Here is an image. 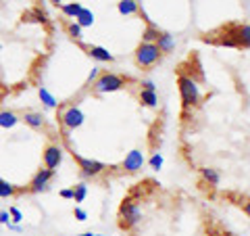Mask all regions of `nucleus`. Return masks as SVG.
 I'll return each mask as SVG.
<instances>
[{
    "label": "nucleus",
    "instance_id": "nucleus-1",
    "mask_svg": "<svg viewBox=\"0 0 250 236\" xmlns=\"http://www.w3.org/2000/svg\"><path fill=\"white\" fill-rule=\"evenodd\" d=\"M140 222H142V209H140L138 203L127 196V199H123L121 207H119V224L123 230H131V228H136Z\"/></svg>",
    "mask_w": 250,
    "mask_h": 236
},
{
    "label": "nucleus",
    "instance_id": "nucleus-2",
    "mask_svg": "<svg viewBox=\"0 0 250 236\" xmlns=\"http://www.w3.org/2000/svg\"><path fill=\"white\" fill-rule=\"evenodd\" d=\"M177 86H179V96H182V105L184 109L196 107L200 100V88L196 80H192L190 75H179L177 77Z\"/></svg>",
    "mask_w": 250,
    "mask_h": 236
},
{
    "label": "nucleus",
    "instance_id": "nucleus-3",
    "mask_svg": "<svg viewBox=\"0 0 250 236\" xmlns=\"http://www.w3.org/2000/svg\"><path fill=\"white\" fill-rule=\"evenodd\" d=\"M161 50H159V46L156 44H148V42H140V46L136 48V63H138V67H142V69H150L154 67L156 63L161 61Z\"/></svg>",
    "mask_w": 250,
    "mask_h": 236
},
{
    "label": "nucleus",
    "instance_id": "nucleus-4",
    "mask_svg": "<svg viewBox=\"0 0 250 236\" xmlns=\"http://www.w3.org/2000/svg\"><path fill=\"white\" fill-rule=\"evenodd\" d=\"M125 86V77H121L119 73H100L98 80L94 82L92 88L96 90L98 94H108V92H117Z\"/></svg>",
    "mask_w": 250,
    "mask_h": 236
},
{
    "label": "nucleus",
    "instance_id": "nucleus-5",
    "mask_svg": "<svg viewBox=\"0 0 250 236\" xmlns=\"http://www.w3.org/2000/svg\"><path fill=\"white\" fill-rule=\"evenodd\" d=\"M75 155V153H73ZM75 161L77 165H80V169H82V176L85 178H96L100 176L103 171L106 169V165L103 161H96V159H90V157H82V155H75Z\"/></svg>",
    "mask_w": 250,
    "mask_h": 236
},
{
    "label": "nucleus",
    "instance_id": "nucleus-6",
    "mask_svg": "<svg viewBox=\"0 0 250 236\" xmlns=\"http://www.w3.org/2000/svg\"><path fill=\"white\" fill-rule=\"evenodd\" d=\"M52 178H54V171L52 169H38L34 178H31V182H29V190L31 192H46L50 188V182H52Z\"/></svg>",
    "mask_w": 250,
    "mask_h": 236
},
{
    "label": "nucleus",
    "instance_id": "nucleus-7",
    "mask_svg": "<svg viewBox=\"0 0 250 236\" xmlns=\"http://www.w3.org/2000/svg\"><path fill=\"white\" fill-rule=\"evenodd\" d=\"M83 119H85L83 111H82L80 107H75V105L67 107L65 111L61 113V121H62V125H65L67 130H75V128H80V125L83 123Z\"/></svg>",
    "mask_w": 250,
    "mask_h": 236
},
{
    "label": "nucleus",
    "instance_id": "nucleus-8",
    "mask_svg": "<svg viewBox=\"0 0 250 236\" xmlns=\"http://www.w3.org/2000/svg\"><path fill=\"white\" fill-rule=\"evenodd\" d=\"M62 161V148L59 144H48L44 148V153H42V163H44V167L46 169H57L59 165Z\"/></svg>",
    "mask_w": 250,
    "mask_h": 236
},
{
    "label": "nucleus",
    "instance_id": "nucleus-9",
    "mask_svg": "<svg viewBox=\"0 0 250 236\" xmlns=\"http://www.w3.org/2000/svg\"><path fill=\"white\" fill-rule=\"evenodd\" d=\"M146 163L144 159V153L140 151V148H134V151H129L127 155H125V159L121 163V167L127 171V174H136V171L142 169V165Z\"/></svg>",
    "mask_w": 250,
    "mask_h": 236
},
{
    "label": "nucleus",
    "instance_id": "nucleus-10",
    "mask_svg": "<svg viewBox=\"0 0 250 236\" xmlns=\"http://www.w3.org/2000/svg\"><path fill=\"white\" fill-rule=\"evenodd\" d=\"M233 27V38L238 42V48H250V23H244V25H231Z\"/></svg>",
    "mask_w": 250,
    "mask_h": 236
},
{
    "label": "nucleus",
    "instance_id": "nucleus-11",
    "mask_svg": "<svg viewBox=\"0 0 250 236\" xmlns=\"http://www.w3.org/2000/svg\"><path fill=\"white\" fill-rule=\"evenodd\" d=\"M154 44L159 46L161 54H169V52H173V50H175V38L171 36V34H167V31H161Z\"/></svg>",
    "mask_w": 250,
    "mask_h": 236
},
{
    "label": "nucleus",
    "instance_id": "nucleus-12",
    "mask_svg": "<svg viewBox=\"0 0 250 236\" xmlns=\"http://www.w3.org/2000/svg\"><path fill=\"white\" fill-rule=\"evenodd\" d=\"M88 54L98 63H113L115 61L113 54L108 52L106 48H103V46H88Z\"/></svg>",
    "mask_w": 250,
    "mask_h": 236
},
{
    "label": "nucleus",
    "instance_id": "nucleus-13",
    "mask_svg": "<svg viewBox=\"0 0 250 236\" xmlns=\"http://www.w3.org/2000/svg\"><path fill=\"white\" fill-rule=\"evenodd\" d=\"M117 11L125 15V17H129V15L140 13V4H138V0H119L117 2Z\"/></svg>",
    "mask_w": 250,
    "mask_h": 236
},
{
    "label": "nucleus",
    "instance_id": "nucleus-14",
    "mask_svg": "<svg viewBox=\"0 0 250 236\" xmlns=\"http://www.w3.org/2000/svg\"><path fill=\"white\" fill-rule=\"evenodd\" d=\"M21 121V117L15 113V111H0V128H4V130H11L15 128Z\"/></svg>",
    "mask_w": 250,
    "mask_h": 236
},
{
    "label": "nucleus",
    "instance_id": "nucleus-15",
    "mask_svg": "<svg viewBox=\"0 0 250 236\" xmlns=\"http://www.w3.org/2000/svg\"><path fill=\"white\" fill-rule=\"evenodd\" d=\"M38 96H40V100H42V105L46 107V109H57V98H54V94L46 88V86H40L38 88Z\"/></svg>",
    "mask_w": 250,
    "mask_h": 236
},
{
    "label": "nucleus",
    "instance_id": "nucleus-16",
    "mask_svg": "<svg viewBox=\"0 0 250 236\" xmlns=\"http://www.w3.org/2000/svg\"><path fill=\"white\" fill-rule=\"evenodd\" d=\"M200 176H202V180H205L208 186H219V182H221V174H219L215 167H202Z\"/></svg>",
    "mask_w": 250,
    "mask_h": 236
},
{
    "label": "nucleus",
    "instance_id": "nucleus-17",
    "mask_svg": "<svg viewBox=\"0 0 250 236\" xmlns=\"http://www.w3.org/2000/svg\"><path fill=\"white\" fill-rule=\"evenodd\" d=\"M21 119L25 121L29 128H34V130H40L42 125H44V117L40 113H34V111H25V115H23Z\"/></svg>",
    "mask_w": 250,
    "mask_h": 236
},
{
    "label": "nucleus",
    "instance_id": "nucleus-18",
    "mask_svg": "<svg viewBox=\"0 0 250 236\" xmlns=\"http://www.w3.org/2000/svg\"><path fill=\"white\" fill-rule=\"evenodd\" d=\"M140 103H142L144 107H150L154 109L156 105H159V96H156V92L154 90H140Z\"/></svg>",
    "mask_w": 250,
    "mask_h": 236
},
{
    "label": "nucleus",
    "instance_id": "nucleus-19",
    "mask_svg": "<svg viewBox=\"0 0 250 236\" xmlns=\"http://www.w3.org/2000/svg\"><path fill=\"white\" fill-rule=\"evenodd\" d=\"M83 6L80 2H65V4H61V11L65 17H71V19H77V15L82 13Z\"/></svg>",
    "mask_w": 250,
    "mask_h": 236
},
{
    "label": "nucleus",
    "instance_id": "nucleus-20",
    "mask_svg": "<svg viewBox=\"0 0 250 236\" xmlns=\"http://www.w3.org/2000/svg\"><path fill=\"white\" fill-rule=\"evenodd\" d=\"M75 21L80 23L82 27H92V25H94V13H92L90 9H85V6H83L82 13L77 15V19H75Z\"/></svg>",
    "mask_w": 250,
    "mask_h": 236
},
{
    "label": "nucleus",
    "instance_id": "nucleus-21",
    "mask_svg": "<svg viewBox=\"0 0 250 236\" xmlns=\"http://www.w3.org/2000/svg\"><path fill=\"white\" fill-rule=\"evenodd\" d=\"M159 27L152 25V23H148L146 29H144V34H142V42H148V44H154L156 42V38H159Z\"/></svg>",
    "mask_w": 250,
    "mask_h": 236
},
{
    "label": "nucleus",
    "instance_id": "nucleus-22",
    "mask_svg": "<svg viewBox=\"0 0 250 236\" xmlns=\"http://www.w3.org/2000/svg\"><path fill=\"white\" fill-rule=\"evenodd\" d=\"M15 194H17V186H13L4 178H0V199H9V196H15Z\"/></svg>",
    "mask_w": 250,
    "mask_h": 236
},
{
    "label": "nucleus",
    "instance_id": "nucleus-23",
    "mask_svg": "<svg viewBox=\"0 0 250 236\" xmlns=\"http://www.w3.org/2000/svg\"><path fill=\"white\" fill-rule=\"evenodd\" d=\"M85 196H88V184H85V182H77L73 186V201L75 203H83Z\"/></svg>",
    "mask_w": 250,
    "mask_h": 236
},
{
    "label": "nucleus",
    "instance_id": "nucleus-24",
    "mask_svg": "<svg viewBox=\"0 0 250 236\" xmlns=\"http://www.w3.org/2000/svg\"><path fill=\"white\" fill-rule=\"evenodd\" d=\"M67 31H69V36H71L73 40H82V36H83V27H82L77 21L69 23V25H67Z\"/></svg>",
    "mask_w": 250,
    "mask_h": 236
},
{
    "label": "nucleus",
    "instance_id": "nucleus-25",
    "mask_svg": "<svg viewBox=\"0 0 250 236\" xmlns=\"http://www.w3.org/2000/svg\"><path fill=\"white\" fill-rule=\"evenodd\" d=\"M163 163H165V159H163L161 153H152V157L148 159V165H150V169H154V171L163 169Z\"/></svg>",
    "mask_w": 250,
    "mask_h": 236
},
{
    "label": "nucleus",
    "instance_id": "nucleus-26",
    "mask_svg": "<svg viewBox=\"0 0 250 236\" xmlns=\"http://www.w3.org/2000/svg\"><path fill=\"white\" fill-rule=\"evenodd\" d=\"M9 213L13 217V224H21L23 222V213L19 211V207H9Z\"/></svg>",
    "mask_w": 250,
    "mask_h": 236
},
{
    "label": "nucleus",
    "instance_id": "nucleus-27",
    "mask_svg": "<svg viewBox=\"0 0 250 236\" xmlns=\"http://www.w3.org/2000/svg\"><path fill=\"white\" fill-rule=\"evenodd\" d=\"M73 215H75L77 222H85V219H88V211L82 209V207H75L73 209Z\"/></svg>",
    "mask_w": 250,
    "mask_h": 236
},
{
    "label": "nucleus",
    "instance_id": "nucleus-28",
    "mask_svg": "<svg viewBox=\"0 0 250 236\" xmlns=\"http://www.w3.org/2000/svg\"><path fill=\"white\" fill-rule=\"evenodd\" d=\"M140 90H154L156 92V86H154L152 80H142L140 82Z\"/></svg>",
    "mask_w": 250,
    "mask_h": 236
},
{
    "label": "nucleus",
    "instance_id": "nucleus-29",
    "mask_svg": "<svg viewBox=\"0 0 250 236\" xmlns=\"http://www.w3.org/2000/svg\"><path fill=\"white\" fill-rule=\"evenodd\" d=\"M11 222H13V217H11V213H9V211H0V224L9 226Z\"/></svg>",
    "mask_w": 250,
    "mask_h": 236
},
{
    "label": "nucleus",
    "instance_id": "nucleus-30",
    "mask_svg": "<svg viewBox=\"0 0 250 236\" xmlns=\"http://www.w3.org/2000/svg\"><path fill=\"white\" fill-rule=\"evenodd\" d=\"M98 75H100V71H98V67H92V71H90V75H88V86L92 84L94 86V82L98 80Z\"/></svg>",
    "mask_w": 250,
    "mask_h": 236
},
{
    "label": "nucleus",
    "instance_id": "nucleus-31",
    "mask_svg": "<svg viewBox=\"0 0 250 236\" xmlns=\"http://www.w3.org/2000/svg\"><path fill=\"white\" fill-rule=\"evenodd\" d=\"M61 196H62V199H67V201H71L73 199V188H62Z\"/></svg>",
    "mask_w": 250,
    "mask_h": 236
},
{
    "label": "nucleus",
    "instance_id": "nucleus-32",
    "mask_svg": "<svg viewBox=\"0 0 250 236\" xmlns=\"http://www.w3.org/2000/svg\"><path fill=\"white\" fill-rule=\"evenodd\" d=\"M242 209H244V213L250 217V199H244V201H242Z\"/></svg>",
    "mask_w": 250,
    "mask_h": 236
},
{
    "label": "nucleus",
    "instance_id": "nucleus-33",
    "mask_svg": "<svg viewBox=\"0 0 250 236\" xmlns=\"http://www.w3.org/2000/svg\"><path fill=\"white\" fill-rule=\"evenodd\" d=\"M9 230H13V232H23V228H21L19 224H13V222H11V224H9Z\"/></svg>",
    "mask_w": 250,
    "mask_h": 236
},
{
    "label": "nucleus",
    "instance_id": "nucleus-34",
    "mask_svg": "<svg viewBox=\"0 0 250 236\" xmlns=\"http://www.w3.org/2000/svg\"><path fill=\"white\" fill-rule=\"evenodd\" d=\"M50 2H52V4H57V6H61V4H65V2H62V0H50Z\"/></svg>",
    "mask_w": 250,
    "mask_h": 236
},
{
    "label": "nucleus",
    "instance_id": "nucleus-35",
    "mask_svg": "<svg viewBox=\"0 0 250 236\" xmlns=\"http://www.w3.org/2000/svg\"><path fill=\"white\" fill-rule=\"evenodd\" d=\"M77 236H94V232H82V234H77Z\"/></svg>",
    "mask_w": 250,
    "mask_h": 236
},
{
    "label": "nucleus",
    "instance_id": "nucleus-36",
    "mask_svg": "<svg viewBox=\"0 0 250 236\" xmlns=\"http://www.w3.org/2000/svg\"><path fill=\"white\" fill-rule=\"evenodd\" d=\"M94 236H106V234H94Z\"/></svg>",
    "mask_w": 250,
    "mask_h": 236
},
{
    "label": "nucleus",
    "instance_id": "nucleus-37",
    "mask_svg": "<svg viewBox=\"0 0 250 236\" xmlns=\"http://www.w3.org/2000/svg\"><path fill=\"white\" fill-rule=\"evenodd\" d=\"M228 236H233V234H228Z\"/></svg>",
    "mask_w": 250,
    "mask_h": 236
}]
</instances>
